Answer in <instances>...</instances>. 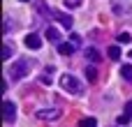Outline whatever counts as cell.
I'll return each instance as SVG.
<instances>
[{
	"label": "cell",
	"instance_id": "1",
	"mask_svg": "<svg viewBox=\"0 0 132 127\" xmlns=\"http://www.w3.org/2000/svg\"><path fill=\"white\" fill-rule=\"evenodd\" d=\"M60 88L72 93V95H84V83L77 76H72V74H63L60 76Z\"/></svg>",
	"mask_w": 132,
	"mask_h": 127
},
{
	"label": "cell",
	"instance_id": "2",
	"mask_svg": "<svg viewBox=\"0 0 132 127\" xmlns=\"http://www.w3.org/2000/svg\"><path fill=\"white\" fill-rule=\"evenodd\" d=\"M28 72H30V62H28L26 58H19V60L9 67V76H12V79H16V81H19V79H26V76H28Z\"/></svg>",
	"mask_w": 132,
	"mask_h": 127
},
{
	"label": "cell",
	"instance_id": "3",
	"mask_svg": "<svg viewBox=\"0 0 132 127\" xmlns=\"http://www.w3.org/2000/svg\"><path fill=\"white\" fill-rule=\"evenodd\" d=\"M37 118L39 120H58L60 118V109H42V111H37Z\"/></svg>",
	"mask_w": 132,
	"mask_h": 127
},
{
	"label": "cell",
	"instance_id": "4",
	"mask_svg": "<svg viewBox=\"0 0 132 127\" xmlns=\"http://www.w3.org/2000/svg\"><path fill=\"white\" fill-rule=\"evenodd\" d=\"M26 46H28V49H32V51H35V49H39V46H42V39H39V35H37V32H30V35H26Z\"/></svg>",
	"mask_w": 132,
	"mask_h": 127
},
{
	"label": "cell",
	"instance_id": "5",
	"mask_svg": "<svg viewBox=\"0 0 132 127\" xmlns=\"http://www.w3.org/2000/svg\"><path fill=\"white\" fill-rule=\"evenodd\" d=\"M14 118H16V106H14V102L5 99V120L7 123H14Z\"/></svg>",
	"mask_w": 132,
	"mask_h": 127
},
{
	"label": "cell",
	"instance_id": "6",
	"mask_svg": "<svg viewBox=\"0 0 132 127\" xmlns=\"http://www.w3.org/2000/svg\"><path fill=\"white\" fill-rule=\"evenodd\" d=\"M74 51H77V46H74L72 42H60V44H58V53H60V56H72Z\"/></svg>",
	"mask_w": 132,
	"mask_h": 127
},
{
	"label": "cell",
	"instance_id": "7",
	"mask_svg": "<svg viewBox=\"0 0 132 127\" xmlns=\"http://www.w3.org/2000/svg\"><path fill=\"white\" fill-rule=\"evenodd\" d=\"M53 19H58L63 28H72V16H70V14H63V12H56V16H53Z\"/></svg>",
	"mask_w": 132,
	"mask_h": 127
},
{
	"label": "cell",
	"instance_id": "8",
	"mask_svg": "<svg viewBox=\"0 0 132 127\" xmlns=\"http://www.w3.org/2000/svg\"><path fill=\"white\" fill-rule=\"evenodd\" d=\"M46 39L53 42V44H60V32L56 28H46Z\"/></svg>",
	"mask_w": 132,
	"mask_h": 127
},
{
	"label": "cell",
	"instance_id": "9",
	"mask_svg": "<svg viewBox=\"0 0 132 127\" xmlns=\"http://www.w3.org/2000/svg\"><path fill=\"white\" fill-rule=\"evenodd\" d=\"M86 58H88L90 62H100V60H102V58H100V51H97V49H93V46H90V49H86Z\"/></svg>",
	"mask_w": 132,
	"mask_h": 127
},
{
	"label": "cell",
	"instance_id": "10",
	"mask_svg": "<svg viewBox=\"0 0 132 127\" xmlns=\"http://www.w3.org/2000/svg\"><path fill=\"white\" fill-rule=\"evenodd\" d=\"M121 76H123L125 81H132V65H123V67H121Z\"/></svg>",
	"mask_w": 132,
	"mask_h": 127
},
{
	"label": "cell",
	"instance_id": "11",
	"mask_svg": "<svg viewBox=\"0 0 132 127\" xmlns=\"http://www.w3.org/2000/svg\"><path fill=\"white\" fill-rule=\"evenodd\" d=\"M107 56H109L111 60H118V58H121V49H118V46L114 44V46H109V51H107Z\"/></svg>",
	"mask_w": 132,
	"mask_h": 127
},
{
	"label": "cell",
	"instance_id": "12",
	"mask_svg": "<svg viewBox=\"0 0 132 127\" xmlns=\"http://www.w3.org/2000/svg\"><path fill=\"white\" fill-rule=\"evenodd\" d=\"M86 79H88L90 83H95V81H97V69H95V67H86Z\"/></svg>",
	"mask_w": 132,
	"mask_h": 127
},
{
	"label": "cell",
	"instance_id": "13",
	"mask_svg": "<svg viewBox=\"0 0 132 127\" xmlns=\"http://www.w3.org/2000/svg\"><path fill=\"white\" fill-rule=\"evenodd\" d=\"M79 125L81 127H97V120H95V118H84Z\"/></svg>",
	"mask_w": 132,
	"mask_h": 127
},
{
	"label": "cell",
	"instance_id": "14",
	"mask_svg": "<svg viewBox=\"0 0 132 127\" xmlns=\"http://www.w3.org/2000/svg\"><path fill=\"white\" fill-rule=\"evenodd\" d=\"M118 42H121V44H130V42H132L130 32H121V35H118Z\"/></svg>",
	"mask_w": 132,
	"mask_h": 127
},
{
	"label": "cell",
	"instance_id": "15",
	"mask_svg": "<svg viewBox=\"0 0 132 127\" xmlns=\"http://www.w3.org/2000/svg\"><path fill=\"white\" fill-rule=\"evenodd\" d=\"M2 58L7 60V58H12V46H9V42H5V49H2Z\"/></svg>",
	"mask_w": 132,
	"mask_h": 127
},
{
	"label": "cell",
	"instance_id": "16",
	"mask_svg": "<svg viewBox=\"0 0 132 127\" xmlns=\"http://www.w3.org/2000/svg\"><path fill=\"white\" fill-rule=\"evenodd\" d=\"M70 42H72V44H74V46H77V49H79V46H81V37H79V35H74V32H72V35H70Z\"/></svg>",
	"mask_w": 132,
	"mask_h": 127
},
{
	"label": "cell",
	"instance_id": "17",
	"mask_svg": "<svg viewBox=\"0 0 132 127\" xmlns=\"http://www.w3.org/2000/svg\"><path fill=\"white\" fill-rule=\"evenodd\" d=\"M130 116H132V113H128V111H125L123 116H118V123H121V125H125V123H130Z\"/></svg>",
	"mask_w": 132,
	"mask_h": 127
},
{
	"label": "cell",
	"instance_id": "18",
	"mask_svg": "<svg viewBox=\"0 0 132 127\" xmlns=\"http://www.w3.org/2000/svg\"><path fill=\"white\" fill-rule=\"evenodd\" d=\"M9 30H12V19H9V16H5V35H7Z\"/></svg>",
	"mask_w": 132,
	"mask_h": 127
},
{
	"label": "cell",
	"instance_id": "19",
	"mask_svg": "<svg viewBox=\"0 0 132 127\" xmlns=\"http://www.w3.org/2000/svg\"><path fill=\"white\" fill-rule=\"evenodd\" d=\"M39 81H42V83H44V86H49V83H51V81H53V79H51V76H49V74H42V76H39Z\"/></svg>",
	"mask_w": 132,
	"mask_h": 127
},
{
	"label": "cell",
	"instance_id": "20",
	"mask_svg": "<svg viewBox=\"0 0 132 127\" xmlns=\"http://www.w3.org/2000/svg\"><path fill=\"white\" fill-rule=\"evenodd\" d=\"M65 5L72 9V7H79V5H81V0H65Z\"/></svg>",
	"mask_w": 132,
	"mask_h": 127
},
{
	"label": "cell",
	"instance_id": "21",
	"mask_svg": "<svg viewBox=\"0 0 132 127\" xmlns=\"http://www.w3.org/2000/svg\"><path fill=\"white\" fill-rule=\"evenodd\" d=\"M130 58H132V51H130Z\"/></svg>",
	"mask_w": 132,
	"mask_h": 127
},
{
	"label": "cell",
	"instance_id": "22",
	"mask_svg": "<svg viewBox=\"0 0 132 127\" xmlns=\"http://www.w3.org/2000/svg\"><path fill=\"white\" fill-rule=\"evenodd\" d=\"M23 2H26V0H23Z\"/></svg>",
	"mask_w": 132,
	"mask_h": 127
}]
</instances>
